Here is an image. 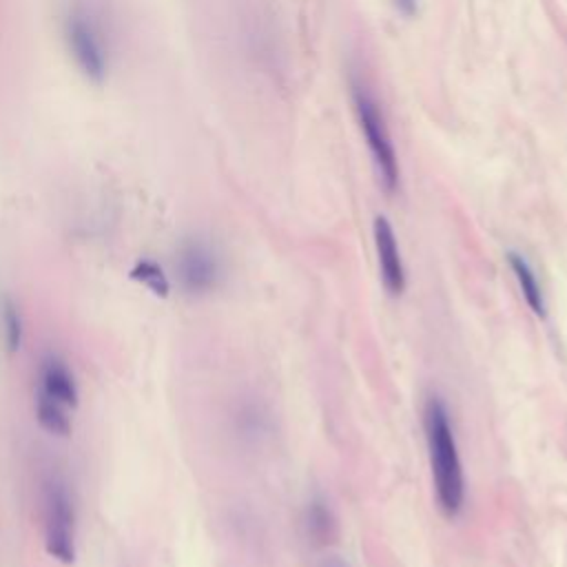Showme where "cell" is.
Segmentation results:
<instances>
[{
  "label": "cell",
  "mask_w": 567,
  "mask_h": 567,
  "mask_svg": "<svg viewBox=\"0 0 567 567\" xmlns=\"http://www.w3.org/2000/svg\"><path fill=\"white\" fill-rule=\"evenodd\" d=\"M0 326H2L4 343H7L9 352H18L22 346V337H24V321H22V312H20L18 303L9 297H4L0 303Z\"/></svg>",
  "instance_id": "cell-12"
},
{
  "label": "cell",
  "mask_w": 567,
  "mask_h": 567,
  "mask_svg": "<svg viewBox=\"0 0 567 567\" xmlns=\"http://www.w3.org/2000/svg\"><path fill=\"white\" fill-rule=\"evenodd\" d=\"M396 11L403 13L405 18H414L416 11H419V0H392Z\"/></svg>",
  "instance_id": "cell-13"
},
{
  "label": "cell",
  "mask_w": 567,
  "mask_h": 567,
  "mask_svg": "<svg viewBox=\"0 0 567 567\" xmlns=\"http://www.w3.org/2000/svg\"><path fill=\"white\" fill-rule=\"evenodd\" d=\"M38 394H44L66 408H75L78 405V383L75 377L69 368V363L55 354V352H47L40 359L38 365Z\"/></svg>",
  "instance_id": "cell-7"
},
{
  "label": "cell",
  "mask_w": 567,
  "mask_h": 567,
  "mask_svg": "<svg viewBox=\"0 0 567 567\" xmlns=\"http://www.w3.org/2000/svg\"><path fill=\"white\" fill-rule=\"evenodd\" d=\"M179 288L190 297H204L219 288L224 266L215 246L204 237H186L175 252Z\"/></svg>",
  "instance_id": "cell-5"
},
{
  "label": "cell",
  "mask_w": 567,
  "mask_h": 567,
  "mask_svg": "<svg viewBox=\"0 0 567 567\" xmlns=\"http://www.w3.org/2000/svg\"><path fill=\"white\" fill-rule=\"evenodd\" d=\"M323 567H346V565H343L341 560H337V558H330V560H328Z\"/></svg>",
  "instance_id": "cell-14"
},
{
  "label": "cell",
  "mask_w": 567,
  "mask_h": 567,
  "mask_svg": "<svg viewBox=\"0 0 567 567\" xmlns=\"http://www.w3.org/2000/svg\"><path fill=\"white\" fill-rule=\"evenodd\" d=\"M66 49L78 71L93 84H102L109 75V47L104 33L84 7H73L64 18Z\"/></svg>",
  "instance_id": "cell-4"
},
{
  "label": "cell",
  "mask_w": 567,
  "mask_h": 567,
  "mask_svg": "<svg viewBox=\"0 0 567 567\" xmlns=\"http://www.w3.org/2000/svg\"><path fill=\"white\" fill-rule=\"evenodd\" d=\"M33 405H35V419L42 430H47L53 436H66L71 432V416H69L71 408L38 392H35Z\"/></svg>",
  "instance_id": "cell-10"
},
{
  "label": "cell",
  "mask_w": 567,
  "mask_h": 567,
  "mask_svg": "<svg viewBox=\"0 0 567 567\" xmlns=\"http://www.w3.org/2000/svg\"><path fill=\"white\" fill-rule=\"evenodd\" d=\"M507 261H509V268L518 281V288L523 292V299L525 303L529 306V310L536 315V317H545L547 315V303H545V295H543V288L538 284V277L534 272V268L529 266V261L520 255V252H507Z\"/></svg>",
  "instance_id": "cell-9"
},
{
  "label": "cell",
  "mask_w": 567,
  "mask_h": 567,
  "mask_svg": "<svg viewBox=\"0 0 567 567\" xmlns=\"http://www.w3.org/2000/svg\"><path fill=\"white\" fill-rule=\"evenodd\" d=\"M423 430L436 503L445 516L454 518L465 503V478L447 405L436 394L425 399Z\"/></svg>",
  "instance_id": "cell-1"
},
{
  "label": "cell",
  "mask_w": 567,
  "mask_h": 567,
  "mask_svg": "<svg viewBox=\"0 0 567 567\" xmlns=\"http://www.w3.org/2000/svg\"><path fill=\"white\" fill-rule=\"evenodd\" d=\"M301 525L306 538L317 547H326L337 538V518L321 496L308 501V505L303 507Z\"/></svg>",
  "instance_id": "cell-8"
},
{
  "label": "cell",
  "mask_w": 567,
  "mask_h": 567,
  "mask_svg": "<svg viewBox=\"0 0 567 567\" xmlns=\"http://www.w3.org/2000/svg\"><path fill=\"white\" fill-rule=\"evenodd\" d=\"M40 496H42V527H44L47 551L55 560L71 565L75 560L78 516H75V501L66 478L60 472L49 470L40 481Z\"/></svg>",
  "instance_id": "cell-2"
},
{
  "label": "cell",
  "mask_w": 567,
  "mask_h": 567,
  "mask_svg": "<svg viewBox=\"0 0 567 567\" xmlns=\"http://www.w3.org/2000/svg\"><path fill=\"white\" fill-rule=\"evenodd\" d=\"M128 275L133 281L146 286L157 297H166L171 292V281H168L164 268L155 259H148V257L137 259Z\"/></svg>",
  "instance_id": "cell-11"
},
{
  "label": "cell",
  "mask_w": 567,
  "mask_h": 567,
  "mask_svg": "<svg viewBox=\"0 0 567 567\" xmlns=\"http://www.w3.org/2000/svg\"><path fill=\"white\" fill-rule=\"evenodd\" d=\"M374 248L379 257V272L385 290L392 297H399L405 290V268L401 259V250L396 244V235L392 230V224L385 217L374 219Z\"/></svg>",
  "instance_id": "cell-6"
},
{
  "label": "cell",
  "mask_w": 567,
  "mask_h": 567,
  "mask_svg": "<svg viewBox=\"0 0 567 567\" xmlns=\"http://www.w3.org/2000/svg\"><path fill=\"white\" fill-rule=\"evenodd\" d=\"M350 95L359 117L361 133L365 137V144L370 148V155L379 175V182L388 193H394L399 186V162H396L392 137L385 126L383 111L377 97L372 95V91L368 89V84L357 73L350 75Z\"/></svg>",
  "instance_id": "cell-3"
}]
</instances>
